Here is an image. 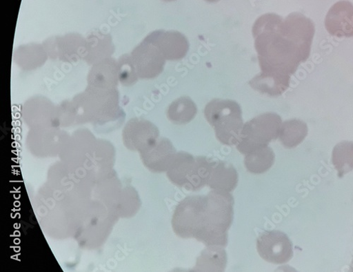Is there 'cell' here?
Here are the masks:
<instances>
[{"label": "cell", "instance_id": "obj_3", "mask_svg": "<svg viewBox=\"0 0 353 272\" xmlns=\"http://www.w3.org/2000/svg\"><path fill=\"white\" fill-rule=\"evenodd\" d=\"M241 106L232 100L214 99L204 109V116L216 138L225 145H237L244 126Z\"/></svg>", "mask_w": 353, "mask_h": 272}, {"label": "cell", "instance_id": "obj_20", "mask_svg": "<svg viewBox=\"0 0 353 272\" xmlns=\"http://www.w3.org/2000/svg\"><path fill=\"white\" fill-rule=\"evenodd\" d=\"M163 1L170 3V2L176 1V0H163Z\"/></svg>", "mask_w": 353, "mask_h": 272}, {"label": "cell", "instance_id": "obj_15", "mask_svg": "<svg viewBox=\"0 0 353 272\" xmlns=\"http://www.w3.org/2000/svg\"><path fill=\"white\" fill-rule=\"evenodd\" d=\"M168 117L175 125H186L197 114L195 103L188 97H181L173 101L168 109Z\"/></svg>", "mask_w": 353, "mask_h": 272}, {"label": "cell", "instance_id": "obj_17", "mask_svg": "<svg viewBox=\"0 0 353 272\" xmlns=\"http://www.w3.org/2000/svg\"><path fill=\"white\" fill-rule=\"evenodd\" d=\"M332 163L339 177L353 171V142L344 141L335 146Z\"/></svg>", "mask_w": 353, "mask_h": 272}, {"label": "cell", "instance_id": "obj_19", "mask_svg": "<svg viewBox=\"0 0 353 272\" xmlns=\"http://www.w3.org/2000/svg\"><path fill=\"white\" fill-rule=\"evenodd\" d=\"M205 1L210 3H215L219 2L220 0H205Z\"/></svg>", "mask_w": 353, "mask_h": 272}, {"label": "cell", "instance_id": "obj_18", "mask_svg": "<svg viewBox=\"0 0 353 272\" xmlns=\"http://www.w3.org/2000/svg\"><path fill=\"white\" fill-rule=\"evenodd\" d=\"M125 57H123L120 59L119 77L121 83L130 86L136 83L139 77L132 57L129 55Z\"/></svg>", "mask_w": 353, "mask_h": 272}, {"label": "cell", "instance_id": "obj_6", "mask_svg": "<svg viewBox=\"0 0 353 272\" xmlns=\"http://www.w3.org/2000/svg\"><path fill=\"white\" fill-rule=\"evenodd\" d=\"M207 196H190L176 206L172 226L176 235L182 238H196L203 222Z\"/></svg>", "mask_w": 353, "mask_h": 272}, {"label": "cell", "instance_id": "obj_10", "mask_svg": "<svg viewBox=\"0 0 353 272\" xmlns=\"http://www.w3.org/2000/svg\"><path fill=\"white\" fill-rule=\"evenodd\" d=\"M325 26L330 35L337 37L353 36V6L348 1L336 3L329 11Z\"/></svg>", "mask_w": 353, "mask_h": 272}, {"label": "cell", "instance_id": "obj_5", "mask_svg": "<svg viewBox=\"0 0 353 272\" xmlns=\"http://www.w3.org/2000/svg\"><path fill=\"white\" fill-rule=\"evenodd\" d=\"M280 115L274 113L261 114L244 124L237 148L246 155L252 150L269 146L276 140L282 125Z\"/></svg>", "mask_w": 353, "mask_h": 272}, {"label": "cell", "instance_id": "obj_9", "mask_svg": "<svg viewBox=\"0 0 353 272\" xmlns=\"http://www.w3.org/2000/svg\"><path fill=\"white\" fill-rule=\"evenodd\" d=\"M156 46L167 60L178 61L185 58L190 49L186 37L179 32L159 30L145 38Z\"/></svg>", "mask_w": 353, "mask_h": 272}, {"label": "cell", "instance_id": "obj_12", "mask_svg": "<svg viewBox=\"0 0 353 272\" xmlns=\"http://www.w3.org/2000/svg\"><path fill=\"white\" fill-rule=\"evenodd\" d=\"M239 173L227 162L215 161L208 186L213 191L231 193L239 184Z\"/></svg>", "mask_w": 353, "mask_h": 272}, {"label": "cell", "instance_id": "obj_2", "mask_svg": "<svg viewBox=\"0 0 353 272\" xmlns=\"http://www.w3.org/2000/svg\"><path fill=\"white\" fill-rule=\"evenodd\" d=\"M234 204L230 193L210 192L207 195L203 225L195 239L208 247H226L234 218Z\"/></svg>", "mask_w": 353, "mask_h": 272}, {"label": "cell", "instance_id": "obj_1", "mask_svg": "<svg viewBox=\"0 0 353 272\" xmlns=\"http://www.w3.org/2000/svg\"><path fill=\"white\" fill-rule=\"evenodd\" d=\"M283 21L276 14L262 15L255 21L252 35L261 70L259 75L289 86L291 75L307 59L285 32Z\"/></svg>", "mask_w": 353, "mask_h": 272}, {"label": "cell", "instance_id": "obj_13", "mask_svg": "<svg viewBox=\"0 0 353 272\" xmlns=\"http://www.w3.org/2000/svg\"><path fill=\"white\" fill-rule=\"evenodd\" d=\"M308 134V128L304 121L292 119L281 125L279 139L286 148H293L300 145Z\"/></svg>", "mask_w": 353, "mask_h": 272}, {"label": "cell", "instance_id": "obj_4", "mask_svg": "<svg viewBox=\"0 0 353 272\" xmlns=\"http://www.w3.org/2000/svg\"><path fill=\"white\" fill-rule=\"evenodd\" d=\"M214 162L207 157H194L187 153H179L167 175L174 185L196 191L208 186Z\"/></svg>", "mask_w": 353, "mask_h": 272}, {"label": "cell", "instance_id": "obj_16", "mask_svg": "<svg viewBox=\"0 0 353 272\" xmlns=\"http://www.w3.org/2000/svg\"><path fill=\"white\" fill-rule=\"evenodd\" d=\"M227 264V254L223 247L208 246L197 259L194 270L201 271H223Z\"/></svg>", "mask_w": 353, "mask_h": 272}, {"label": "cell", "instance_id": "obj_21", "mask_svg": "<svg viewBox=\"0 0 353 272\" xmlns=\"http://www.w3.org/2000/svg\"><path fill=\"white\" fill-rule=\"evenodd\" d=\"M353 37V36H352Z\"/></svg>", "mask_w": 353, "mask_h": 272}, {"label": "cell", "instance_id": "obj_8", "mask_svg": "<svg viewBox=\"0 0 353 272\" xmlns=\"http://www.w3.org/2000/svg\"><path fill=\"white\" fill-rule=\"evenodd\" d=\"M131 57L141 79H154L164 70L166 59L156 46L145 39L134 50Z\"/></svg>", "mask_w": 353, "mask_h": 272}, {"label": "cell", "instance_id": "obj_7", "mask_svg": "<svg viewBox=\"0 0 353 272\" xmlns=\"http://www.w3.org/2000/svg\"><path fill=\"white\" fill-rule=\"evenodd\" d=\"M260 257L268 262L281 264L293 257V246L288 236L280 231H265L256 241Z\"/></svg>", "mask_w": 353, "mask_h": 272}, {"label": "cell", "instance_id": "obj_14", "mask_svg": "<svg viewBox=\"0 0 353 272\" xmlns=\"http://www.w3.org/2000/svg\"><path fill=\"white\" fill-rule=\"evenodd\" d=\"M275 162V154L269 146L259 148L245 155V166L247 170L254 174L268 172Z\"/></svg>", "mask_w": 353, "mask_h": 272}, {"label": "cell", "instance_id": "obj_11", "mask_svg": "<svg viewBox=\"0 0 353 272\" xmlns=\"http://www.w3.org/2000/svg\"><path fill=\"white\" fill-rule=\"evenodd\" d=\"M176 153H178L168 139L160 138L145 148L144 162L155 172L168 171Z\"/></svg>", "mask_w": 353, "mask_h": 272}]
</instances>
